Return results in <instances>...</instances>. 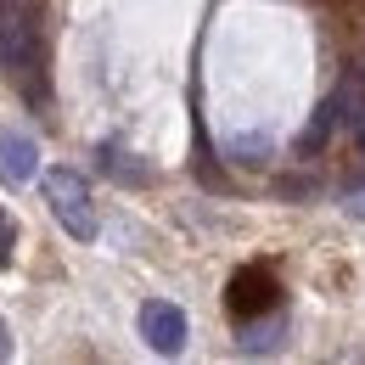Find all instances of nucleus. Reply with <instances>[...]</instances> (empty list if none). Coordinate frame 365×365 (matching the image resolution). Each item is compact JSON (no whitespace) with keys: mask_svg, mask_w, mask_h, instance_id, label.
I'll return each instance as SVG.
<instances>
[{"mask_svg":"<svg viewBox=\"0 0 365 365\" xmlns=\"http://www.w3.org/2000/svg\"><path fill=\"white\" fill-rule=\"evenodd\" d=\"M46 56H40V23L34 0H0V73L17 79L29 96H46Z\"/></svg>","mask_w":365,"mask_h":365,"instance_id":"1","label":"nucleus"},{"mask_svg":"<svg viewBox=\"0 0 365 365\" xmlns=\"http://www.w3.org/2000/svg\"><path fill=\"white\" fill-rule=\"evenodd\" d=\"M46 202L51 214H56V225L68 230V236H79V242H91L96 230H101V220H96V202H91V185H85V175L79 169H46Z\"/></svg>","mask_w":365,"mask_h":365,"instance_id":"2","label":"nucleus"},{"mask_svg":"<svg viewBox=\"0 0 365 365\" xmlns=\"http://www.w3.org/2000/svg\"><path fill=\"white\" fill-rule=\"evenodd\" d=\"M275 304H281V287H275L270 270H236L230 275V287H225L230 320H259V315H270Z\"/></svg>","mask_w":365,"mask_h":365,"instance_id":"3","label":"nucleus"},{"mask_svg":"<svg viewBox=\"0 0 365 365\" xmlns=\"http://www.w3.org/2000/svg\"><path fill=\"white\" fill-rule=\"evenodd\" d=\"M140 337H146V349H158V354H180V349H185L180 304H169V298H146V304H140Z\"/></svg>","mask_w":365,"mask_h":365,"instance_id":"4","label":"nucleus"},{"mask_svg":"<svg viewBox=\"0 0 365 365\" xmlns=\"http://www.w3.org/2000/svg\"><path fill=\"white\" fill-rule=\"evenodd\" d=\"M34 175H40V140L17 124H0V180L29 185Z\"/></svg>","mask_w":365,"mask_h":365,"instance_id":"5","label":"nucleus"},{"mask_svg":"<svg viewBox=\"0 0 365 365\" xmlns=\"http://www.w3.org/2000/svg\"><path fill=\"white\" fill-rule=\"evenodd\" d=\"M96 158H101V169H107L113 180H124V185H146V180H152V169H146V163H130V152L113 146V140H101Z\"/></svg>","mask_w":365,"mask_h":365,"instance_id":"6","label":"nucleus"},{"mask_svg":"<svg viewBox=\"0 0 365 365\" xmlns=\"http://www.w3.org/2000/svg\"><path fill=\"white\" fill-rule=\"evenodd\" d=\"M337 124H343V113H337V96H331V101H320V107H315V124L304 130V140H298V146H304V152H320V146H326V135H331Z\"/></svg>","mask_w":365,"mask_h":365,"instance_id":"7","label":"nucleus"},{"mask_svg":"<svg viewBox=\"0 0 365 365\" xmlns=\"http://www.w3.org/2000/svg\"><path fill=\"white\" fill-rule=\"evenodd\" d=\"M281 320H242V349H270Z\"/></svg>","mask_w":365,"mask_h":365,"instance_id":"8","label":"nucleus"},{"mask_svg":"<svg viewBox=\"0 0 365 365\" xmlns=\"http://www.w3.org/2000/svg\"><path fill=\"white\" fill-rule=\"evenodd\" d=\"M11 253H17V220L0 208V270L11 264Z\"/></svg>","mask_w":365,"mask_h":365,"instance_id":"9","label":"nucleus"},{"mask_svg":"<svg viewBox=\"0 0 365 365\" xmlns=\"http://www.w3.org/2000/svg\"><path fill=\"white\" fill-rule=\"evenodd\" d=\"M230 152H236L242 163H259V158L270 152V140H264V135H242V140H236V146H230Z\"/></svg>","mask_w":365,"mask_h":365,"instance_id":"10","label":"nucleus"},{"mask_svg":"<svg viewBox=\"0 0 365 365\" xmlns=\"http://www.w3.org/2000/svg\"><path fill=\"white\" fill-rule=\"evenodd\" d=\"M6 354H11V343H6V320H0V360H6Z\"/></svg>","mask_w":365,"mask_h":365,"instance_id":"11","label":"nucleus"},{"mask_svg":"<svg viewBox=\"0 0 365 365\" xmlns=\"http://www.w3.org/2000/svg\"><path fill=\"white\" fill-rule=\"evenodd\" d=\"M360 152H365V130H360Z\"/></svg>","mask_w":365,"mask_h":365,"instance_id":"12","label":"nucleus"}]
</instances>
